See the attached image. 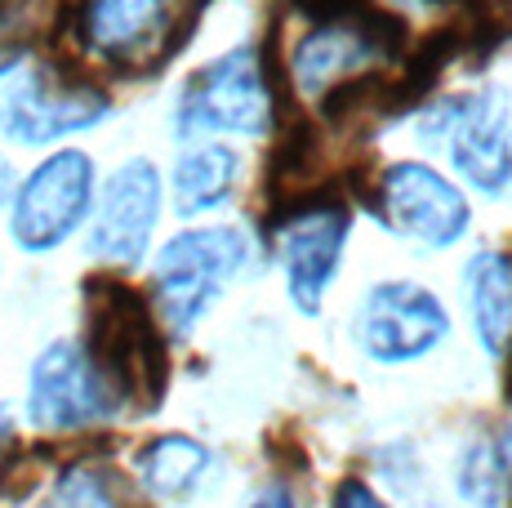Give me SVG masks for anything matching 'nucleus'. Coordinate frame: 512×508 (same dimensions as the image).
Wrapping results in <instances>:
<instances>
[{
  "instance_id": "obj_1",
  "label": "nucleus",
  "mask_w": 512,
  "mask_h": 508,
  "mask_svg": "<svg viewBox=\"0 0 512 508\" xmlns=\"http://www.w3.org/2000/svg\"><path fill=\"white\" fill-rule=\"evenodd\" d=\"M250 263V241L241 228H187L156 254L152 304L161 326L174 339L192 335V326L219 299L223 281Z\"/></svg>"
},
{
  "instance_id": "obj_2",
  "label": "nucleus",
  "mask_w": 512,
  "mask_h": 508,
  "mask_svg": "<svg viewBox=\"0 0 512 508\" xmlns=\"http://www.w3.org/2000/svg\"><path fill=\"white\" fill-rule=\"evenodd\" d=\"M85 353L107 375V384L134 402L152 406L165 393V344L156 339L152 312L134 290L116 281L90 286V344Z\"/></svg>"
},
{
  "instance_id": "obj_3",
  "label": "nucleus",
  "mask_w": 512,
  "mask_h": 508,
  "mask_svg": "<svg viewBox=\"0 0 512 508\" xmlns=\"http://www.w3.org/2000/svg\"><path fill=\"white\" fill-rule=\"evenodd\" d=\"M419 139L446 148L455 170L477 192L499 197L512 183V121L508 94L486 85L477 94H450L419 116Z\"/></svg>"
},
{
  "instance_id": "obj_4",
  "label": "nucleus",
  "mask_w": 512,
  "mask_h": 508,
  "mask_svg": "<svg viewBox=\"0 0 512 508\" xmlns=\"http://www.w3.org/2000/svg\"><path fill=\"white\" fill-rule=\"evenodd\" d=\"M268 232L285 268V281H290L294 308L317 317L321 295H326V286L339 272L343 246H348V232H352L348 201L334 188H312L303 201L268 214Z\"/></svg>"
},
{
  "instance_id": "obj_5",
  "label": "nucleus",
  "mask_w": 512,
  "mask_h": 508,
  "mask_svg": "<svg viewBox=\"0 0 512 508\" xmlns=\"http://www.w3.org/2000/svg\"><path fill=\"white\" fill-rule=\"evenodd\" d=\"M174 130L179 139H201V134H268L277 121L268 81H263L259 50L241 45L214 63L196 67L187 76L179 107H174Z\"/></svg>"
},
{
  "instance_id": "obj_6",
  "label": "nucleus",
  "mask_w": 512,
  "mask_h": 508,
  "mask_svg": "<svg viewBox=\"0 0 512 508\" xmlns=\"http://www.w3.org/2000/svg\"><path fill=\"white\" fill-rule=\"evenodd\" d=\"M107 94L94 81L45 63L0 90V134L27 148H45L67 134H81L107 116Z\"/></svg>"
},
{
  "instance_id": "obj_7",
  "label": "nucleus",
  "mask_w": 512,
  "mask_h": 508,
  "mask_svg": "<svg viewBox=\"0 0 512 508\" xmlns=\"http://www.w3.org/2000/svg\"><path fill=\"white\" fill-rule=\"evenodd\" d=\"M370 210L383 219V228L397 232L406 241H419L428 250L455 246L468 232V201L455 183L428 161H397L374 179Z\"/></svg>"
},
{
  "instance_id": "obj_8",
  "label": "nucleus",
  "mask_w": 512,
  "mask_h": 508,
  "mask_svg": "<svg viewBox=\"0 0 512 508\" xmlns=\"http://www.w3.org/2000/svg\"><path fill=\"white\" fill-rule=\"evenodd\" d=\"M94 205V161L76 148H63L45 156L23 188H14V214H9V232L23 250L41 254L54 250L85 223Z\"/></svg>"
},
{
  "instance_id": "obj_9",
  "label": "nucleus",
  "mask_w": 512,
  "mask_h": 508,
  "mask_svg": "<svg viewBox=\"0 0 512 508\" xmlns=\"http://www.w3.org/2000/svg\"><path fill=\"white\" fill-rule=\"evenodd\" d=\"M121 410V393L107 384V375L94 366L85 344L58 339L32 366L27 384V415L45 433H76V428L103 424Z\"/></svg>"
},
{
  "instance_id": "obj_10",
  "label": "nucleus",
  "mask_w": 512,
  "mask_h": 508,
  "mask_svg": "<svg viewBox=\"0 0 512 508\" xmlns=\"http://www.w3.org/2000/svg\"><path fill=\"white\" fill-rule=\"evenodd\" d=\"M179 0H81L76 36L112 67H156L174 54L187 27H174Z\"/></svg>"
},
{
  "instance_id": "obj_11",
  "label": "nucleus",
  "mask_w": 512,
  "mask_h": 508,
  "mask_svg": "<svg viewBox=\"0 0 512 508\" xmlns=\"http://www.w3.org/2000/svg\"><path fill=\"white\" fill-rule=\"evenodd\" d=\"M446 335L450 312L419 281H383L357 312V344L366 348L370 361H383V366L428 357Z\"/></svg>"
},
{
  "instance_id": "obj_12",
  "label": "nucleus",
  "mask_w": 512,
  "mask_h": 508,
  "mask_svg": "<svg viewBox=\"0 0 512 508\" xmlns=\"http://www.w3.org/2000/svg\"><path fill=\"white\" fill-rule=\"evenodd\" d=\"M156 214H161V174L152 161L130 156L112 170L103 197H98L90 254L98 263H112V268H134L147 254Z\"/></svg>"
},
{
  "instance_id": "obj_13",
  "label": "nucleus",
  "mask_w": 512,
  "mask_h": 508,
  "mask_svg": "<svg viewBox=\"0 0 512 508\" xmlns=\"http://www.w3.org/2000/svg\"><path fill=\"white\" fill-rule=\"evenodd\" d=\"M464 290L477 344L490 357H504L512 348V254L477 250L464 268Z\"/></svg>"
},
{
  "instance_id": "obj_14",
  "label": "nucleus",
  "mask_w": 512,
  "mask_h": 508,
  "mask_svg": "<svg viewBox=\"0 0 512 508\" xmlns=\"http://www.w3.org/2000/svg\"><path fill=\"white\" fill-rule=\"evenodd\" d=\"M236 170H241V161H236V152L228 143H192V148H183V156L174 161V210L183 214V219H192V214H210L219 210V205H228L232 188H236Z\"/></svg>"
},
{
  "instance_id": "obj_15",
  "label": "nucleus",
  "mask_w": 512,
  "mask_h": 508,
  "mask_svg": "<svg viewBox=\"0 0 512 508\" xmlns=\"http://www.w3.org/2000/svg\"><path fill=\"white\" fill-rule=\"evenodd\" d=\"M210 473V451L201 442L183 433H170V437H156L139 451V477L147 491L165 495V500H179V495L192 491L201 477Z\"/></svg>"
},
{
  "instance_id": "obj_16",
  "label": "nucleus",
  "mask_w": 512,
  "mask_h": 508,
  "mask_svg": "<svg viewBox=\"0 0 512 508\" xmlns=\"http://www.w3.org/2000/svg\"><path fill=\"white\" fill-rule=\"evenodd\" d=\"M459 495L472 508H504L508 500V468L495 442H472L459 459Z\"/></svg>"
},
{
  "instance_id": "obj_17",
  "label": "nucleus",
  "mask_w": 512,
  "mask_h": 508,
  "mask_svg": "<svg viewBox=\"0 0 512 508\" xmlns=\"http://www.w3.org/2000/svg\"><path fill=\"white\" fill-rule=\"evenodd\" d=\"M41 508H125V504L103 468H72V473L58 477V486L45 495Z\"/></svg>"
},
{
  "instance_id": "obj_18",
  "label": "nucleus",
  "mask_w": 512,
  "mask_h": 508,
  "mask_svg": "<svg viewBox=\"0 0 512 508\" xmlns=\"http://www.w3.org/2000/svg\"><path fill=\"white\" fill-rule=\"evenodd\" d=\"M303 18H312L317 27H330V23H348L366 9V0H290Z\"/></svg>"
},
{
  "instance_id": "obj_19",
  "label": "nucleus",
  "mask_w": 512,
  "mask_h": 508,
  "mask_svg": "<svg viewBox=\"0 0 512 508\" xmlns=\"http://www.w3.org/2000/svg\"><path fill=\"white\" fill-rule=\"evenodd\" d=\"M330 508H388L379 500V491H370L361 477H343L339 491H334V504Z\"/></svg>"
},
{
  "instance_id": "obj_20",
  "label": "nucleus",
  "mask_w": 512,
  "mask_h": 508,
  "mask_svg": "<svg viewBox=\"0 0 512 508\" xmlns=\"http://www.w3.org/2000/svg\"><path fill=\"white\" fill-rule=\"evenodd\" d=\"M18 63H23V45L9 41V36H0V76H9Z\"/></svg>"
},
{
  "instance_id": "obj_21",
  "label": "nucleus",
  "mask_w": 512,
  "mask_h": 508,
  "mask_svg": "<svg viewBox=\"0 0 512 508\" xmlns=\"http://www.w3.org/2000/svg\"><path fill=\"white\" fill-rule=\"evenodd\" d=\"M250 508H299V504H294V495L285 491V486H272V491H263Z\"/></svg>"
},
{
  "instance_id": "obj_22",
  "label": "nucleus",
  "mask_w": 512,
  "mask_h": 508,
  "mask_svg": "<svg viewBox=\"0 0 512 508\" xmlns=\"http://www.w3.org/2000/svg\"><path fill=\"white\" fill-rule=\"evenodd\" d=\"M9 197H14V165L0 156V205H5Z\"/></svg>"
},
{
  "instance_id": "obj_23",
  "label": "nucleus",
  "mask_w": 512,
  "mask_h": 508,
  "mask_svg": "<svg viewBox=\"0 0 512 508\" xmlns=\"http://www.w3.org/2000/svg\"><path fill=\"white\" fill-rule=\"evenodd\" d=\"M499 446V455H504V468H508V477H512V419H508V428H504V442H495Z\"/></svg>"
},
{
  "instance_id": "obj_24",
  "label": "nucleus",
  "mask_w": 512,
  "mask_h": 508,
  "mask_svg": "<svg viewBox=\"0 0 512 508\" xmlns=\"http://www.w3.org/2000/svg\"><path fill=\"white\" fill-rule=\"evenodd\" d=\"M14 437V419H9V410L0 406V442H9Z\"/></svg>"
},
{
  "instance_id": "obj_25",
  "label": "nucleus",
  "mask_w": 512,
  "mask_h": 508,
  "mask_svg": "<svg viewBox=\"0 0 512 508\" xmlns=\"http://www.w3.org/2000/svg\"><path fill=\"white\" fill-rule=\"evenodd\" d=\"M432 5H441V0H432Z\"/></svg>"
}]
</instances>
